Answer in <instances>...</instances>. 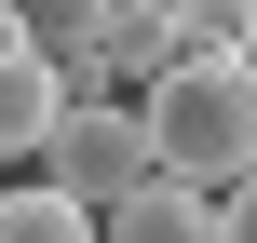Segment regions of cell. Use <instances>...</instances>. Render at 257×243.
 <instances>
[{
    "instance_id": "6",
    "label": "cell",
    "mask_w": 257,
    "mask_h": 243,
    "mask_svg": "<svg viewBox=\"0 0 257 243\" xmlns=\"http://www.w3.org/2000/svg\"><path fill=\"white\" fill-rule=\"evenodd\" d=\"M108 14L122 0H14V27L54 54V68H95V41H108Z\"/></svg>"
},
{
    "instance_id": "4",
    "label": "cell",
    "mask_w": 257,
    "mask_h": 243,
    "mask_svg": "<svg viewBox=\"0 0 257 243\" xmlns=\"http://www.w3.org/2000/svg\"><path fill=\"white\" fill-rule=\"evenodd\" d=\"M54 108H68V68H54V54L14 27V41H0V162H41Z\"/></svg>"
},
{
    "instance_id": "2",
    "label": "cell",
    "mask_w": 257,
    "mask_h": 243,
    "mask_svg": "<svg viewBox=\"0 0 257 243\" xmlns=\"http://www.w3.org/2000/svg\"><path fill=\"white\" fill-rule=\"evenodd\" d=\"M163 149H149V108H122V95H68L54 108V135H41V176L54 189H81V203H108V189H136Z\"/></svg>"
},
{
    "instance_id": "1",
    "label": "cell",
    "mask_w": 257,
    "mask_h": 243,
    "mask_svg": "<svg viewBox=\"0 0 257 243\" xmlns=\"http://www.w3.org/2000/svg\"><path fill=\"white\" fill-rule=\"evenodd\" d=\"M136 108H149V149H163L176 176H203V189H230L257 162V68L244 54H176Z\"/></svg>"
},
{
    "instance_id": "8",
    "label": "cell",
    "mask_w": 257,
    "mask_h": 243,
    "mask_svg": "<svg viewBox=\"0 0 257 243\" xmlns=\"http://www.w3.org/2000/svg\"><path fill=\"white\" fill-rule=\"evenodd\" d=\"M217 243H257V162L230 176V189H217Z\"/></svg>"
},
{
    "instance_id": "3",
    "label": "cell",
    "mask_w": 257,
    "mask_h": 243,
    "mask_svg": "<svg viewBox=\"0 0 257 243\" xmlns=\"http://www.w3.org/2000/svg\"><path fill=\"white\" fill-rule=\"evenodd\" d=\"M95 230H108V243H217V189H203V176H176V162H149L136 189H108V203H95Z\"/></svg>"
},
{
    "instance_id": "7",
    "label": "cell",
    "mask_w": 257,
    "mask_h": 243,
    "mask_svg": "<svg viewBox=\"0 0 257 243\" xmlns=\"http://www.w3.org/2000/svg\"><path fill=\"white\" fill-rule=\"evenodd\" d=\"M244 14H257V0H176V41H190V54H230Z\"/></svg>"
},
{
    "instance_id": "5",
    "label": "cell",
    "mask_w": 257,
    "mask_h": 243,
    "mask_svg": "<svg viewBox=\"0 0 257 243\" xmlns=\"http://www.w3.org/2000/svg\"><path fill=\"white\" fill-rule=\"evenodd\" d=\"M0 243H95V203L54 189V176H27V189H0Z\"/></svg>"
},
{
    "instance_id": "9",
    "label": "cell",
    "mask_w": 257,
    "mask_h": 243,
    "mask_svg": "<svg viewBox=\"0 0 257 243\" xmlns=\"http://www.w3.org/2000/svg\"><path fill=\"white\" fill-rule=\"evenodd\" d=\"M230 54H244V68H257V14H244V41H230Z\"/></svg>"
}]
</instances>
